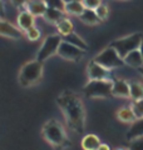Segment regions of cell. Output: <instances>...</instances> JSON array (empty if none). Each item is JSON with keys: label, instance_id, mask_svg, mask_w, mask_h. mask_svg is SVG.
<instances>
[{"label": "cell", "instance_id": "obj_1", "mask_svg": "<svg viewBox=\"0 0 143 150\" xmlns=\"http://www.w3.org/2000/svg\"><path fill=\"white\" fill-rule=\"evenodd\" d=\"M56 104L68 126L82 134L85 128V110L82 99L72 90H65L56 98Z\"/></svg>", "mask_w": 143, "mask_h": 150}, {"label": "cell", "instance_id": "obj_2", "mask_svg": "<svg viewBox=\"0 0 143 150\" xmlns=\"http://www.w3.org/2000/svg\"><path fill=\"white\" fill-rule=\"evenodd\" d=\"M41 134L46 142L56 149H63L70 145V142L68 137H66V133L63 128V125L55 119L48 120L43 125Z\"/></svg>", "mask_w": 143, "mask_h": 150}, {"label": "cell", "instance_id": "obj_3", "mask_svg": "<svg viewBox=\"0 0 143 150\" xmlns=\"http://www.w3.org/2000/svg\"><path fill=\"white\" fill-rule=\"evenodd\" d=\"M43 63L38 62V60H31V62L25 63L21 67L20 71H19V84L24 88L35 85L39 83L43 78Z\"/></svg>", "mask_w": 143, "mask_h": 150}, {"label": "cell", "instance_id": "obj_4", "mask_svg": "<svg viewBox=\"0 0 143 150\" xmlns=\"http://www.w3.org/2000/svg\"><path fill=\"white\" fill-rule=\"evenodd\" d=\"M112 80H89L83 88V94L89 99H108L112 95Z\"/></svg>", "mask_w": 143, "mask_h": 150}, {"label": "cell", "instance_id": "obj_5", "mask_svg": "<svg viewBox=\"0 0 143 150\" xmlns=\"http://www.w3.org/2000/svg\"><path fill=\"white\" fill-rule=\"evenodd\" d=\"M142 39H143V35L139 34V33H136V34H132L129 36L121 38V39L112 41L111 46L119 54L122 59H124L129 53L139 49Z\"/></svg>", "mask_w": 143, "mask_h": 150}, {"label": "cell", "instance_id": "obj_6", "mask_svg": "<svg viewBox=\"0 0 143 150\" xmlns=\"http://www.w3.org/2000/svg\"><path fill=\"white\" fill-rule=\"evenodd\" d=\"M63 41V38L59 34H53V35H48L43 44L40 46V49L38 50L36 59L38 62L44 63L46 59H49L50 56H53L54 54H58V49Z\"/></svg>", "mask_w": 143, "mask_h": 150}, {"label": "cell", "instance_id": "obj_7", "mask_svg": "<svg viewBox=\"0 0 143 150\" xmlns=\"http://www.w3.org/2000/svg\"><path fill=\"white\" fill-rule=\"evenodd\" d=\"M93 60L97 64L102 65L103 68H106L108 70L114 69V68H121L124 65V60L119 56V54L112 48V46L102 50Z\"/></svg>", "mask_w": 143, "mask_h": 150}, {"label": "cell", "instance_id": "obj_8", "mask_svg": "<svg viewBox=\"0 0 143 150\" xmlns=\"http://www.w3.org/2000/svg\"><path fill=\"white\" fill-rule=\"evenodd\" d=\"M84 53L85 51L80 50L77 46L66 43L64 40L61 41V44L58 49V55L65 60H69V62H79V60L83 58Z\"/></svg>", "mask_w": 143, "mask_h": 150}, {"label": "cell", "instance_id": "obj_9", "mask_svg": "<svg viewBox=\"0 0 143 150\" xmlns=\"http://www.w3.org/2000/svg\"><path fill=\"white\" fill-rule=\"evenodd\" d=\"M87 74L89 80H109L111 70L103 68L102 65L97 64L94 60H90L87 68Z\"/></svg>", "mask_w": 143, "mask_h": 150}, {"label": "cell", "instance_id": "obj_10", "mask_svg": "<svg viewBox=\"0 0 143 150\" xmlns=\"http://www.w3.org/2000/svg\"><path fill=\"white\" fill-rule=\"evenodd\" d=\"M0 35L13 40H19L23 34L20 29L16 28L15 25H13L11 23L6 21L5 19H0Z\"/></svg>", "mask_w": 143, "mask_h": 150}, {"label": "cell", "instance_id": "obj_11", "mask_svg": "<svg viewBox=\"0 0 143 150\" xmlns=\"http://www.w3.org/2000/svg\"><path fill=\"white\" fill-rule=\"evenodd\" d=\"M112 95L118 96V98H131L129 83L126 80H122V79H114Z\"/></svg>", "mask_w": 143, "mask_h": 150}, {"label": "cell", "instance_id": "obj_12", "mask_svg": "<svg viewBox=\"0 0 143 150\" xmlns=\"http://www.w3.org/2000/svg\"><path fill=\"white\" fill-rule=\"evenodd\" d=\"M34 23H35V16H33L28 10H23L21 13H19L18 25H19V29L20 30L26 31L28 29L34 26Z\"/></svg>", "mask_w": 143, "mask_h": 150}, {"label": "cell", "instance_id": "obj_13", "mask_svg": "<svg viewBox=\"0 0 143 150\" xmlns=\"http://www.w3.org/2000/svg\"><path fill=\"white\" fill-rule=\"evenodd\" d=\"M46 4L44 3V0H36V1H30L26 4L25 10H28L33 16H44V14L46 11Z\"/></svg>", "mask_w": 143, "mask_h": 150}, {"label": "cell", "instance_id": "obj_14", "mask_svg": "<svg viewBox=\"0 0 143 150\" xmlns=\"http://www.w3.org/2000/svg\"><path fill=\"white\" fill-rule=\"evenodd\" d=\"M117 118L119 121L122 123H128V124H133L137 120L134 112H133L131 106H123L117 111Z\"/></svg>", "mask_w": 143, "mask_h": 150}, {"label": "cell", "instance_id": "obj_15", "mask_svg": "<svg viewBox=\"0 0 143 150\" xmlns=\"http://www.w3.org/2000/svg\"><path fill=\"white\" fill-rule=\"evenodd\" d=\"M43 18H44L48 23H50V24H55L56 25L61 20V19L65 18V13L61 11V10H58V9L48 8Z\"/></svg>", "mask_w": 143, "mask_h": 150}, {"label": "cell", "instance_id": "obj_16", "mask_svg": "<svg viewBox=\"0 0 143 150\" xmlns=\"http://www.w3.org/2000/svg\"><path fill=\"white\" fill-rule=\"evenodd\" d=\"M138 137H143V118L137 119L134 123L131 125L129 130L127 131V140L131 142V140L136 139Z\"/></svg>", "mask_w": 143, "mask_h": 150}, {"label": "cell", "instance_id": "obj_17", "mask_svg": "<svg viewBox=\"0 0 143 150\" xmlns=\"http://www.w3.org/2000/svg\"><path fill=\"white\" fill-rule=\"evenodd\" d=\"M123 60H124V64L129 65V67H133V68H138V69H139V68L143 67V58L141 55L139 49L129 53Z\"/></svg>", "mask_w": 143, "mask_h": 150}, {"label": "cell", "instance_id": "obj_18", "mask_svg": "<svg viewBox=\"0 0 143 150\" xmlns=\"http://www.w3.org/2000/svg\"><path fill=\"white\" fill-rule=\"evenodd\" d=\"M56 30H58V34L63 38V36H66L74 33V24L73 21L70 20L68 18H64L56 24Z\"/></svg>", "mask_w": 143, "mask_h": 150}, {"label": "cell", "instance_id": "obj_19", "mask_svg": "<svg viewBox=\"0 0 143 150\" xmlns=\"http://www.w3.org/2000/svg\"><path fill=\"white\" fill-rule=\"evenodd\" d=\"M79 18V20L84 23L85 25H98L101 24L102 20L97 16V14H95L94 10H90V9H85V10L83 11V14Z\"/></svg>", "mask_w": 143, "mask_h": 150}, {"label": "cell", "instance_id": "obj_20", "mask_svg": "<svg viewBox=\"0 0 143 150\" xmlns=\"http://www.w3.org/2000/svg\"><path fill=\"white\" fill-rule=\"evenodd\" d=\"M80 144H82V148L84 150H97L98 146L102 143H101V140H99V138L97 137V135L88 134L82 139V143Z\"/></svg>", "mask_w": 143, "mask_h": 150}, {"label": "cell", "instance_id": "obj_21", "mask_svg": "<svg viewBox=\"0 0 143 150\" xmlns=\"http://www.w3.org/2000/svg\"><path fill=\"white\" fill-rule=\"evenodd\" d=\"M85 10V8L83 5V1H72L65 4L64 6V13L69 14V15H75V16H80Z\"/></svg>", "mask_w": 143, "mask_h": 150}, {"label": "cell", "instance_id": "obj_22", "mask_svg": "<svg viewBox=\"0 0 143 150\" xmlns=\"http://www.w3.org/2000/svg\"><path fill=\"white\" fill-rule=\"evenodd\" d=\"M63 40L66 41V43L72 44V45L77 46V48H79L80 50H83V51H87L88 50L87 43H85V41L78 34H75V33H72V34H69V35L63 36Z\"/></svg>", "mask_w": 143, "mask_h": 150}, {"label": "cell", "instance_id": "obj_23", "mask_svg": "<svg viewBox=\"0 0 143 150\" xmlns=\"http://www.w3.org/2000/svg\"><path fill=\"white\" fill-rule=\"evenodd\" d=\"M129 89H131V99L133 101L143 99V85L138 81H131L129 83Z\"/></svg>", "mask_w": 143, "mask_h": 150}, {"label": "cell", "instance_id": "obj_24", "mask_svg": "<svg viewBox=\"0 0 143 150\" xmlns=\"http://www.w3.org/2000/svg\"><path fill=\"white\" fill-rule=\"evenodd\" d=\"M131 108H132V110H133V112H134V115H136L137 119L143 118V99L133 101Z\"/></svg>", "mask_w": 143, "mask_h": 150}, {"label": "cell", "instance_id": "obj_25", "mask_svg": "<svg viewBox=\"0 0 143 150\" xmlns=\"http://www.w3.org/2000/svg\"><path fill=\"white\" fill-rule=\"evenodd\" d=\"M25 35H26V38H28V39H29L30 41H36L38 39H40L41 33H40V30L38 29V28L33 26V28H30V29H28V30L25 31Z\"/></svg>", "mask_w": 143, "mask_h": 150}, {"label": "cell", "instance_id": "obj_26", "mask_svg": "<svg viewBox=\"0 0 143 150\" xmlns=\"http://www.w3.org/2000/svg\"><path fill=\"white\" fill-rule=\"evenodd\" d=\"M95 14H97V16L101 19V20L103 21V20H106V19L108 18V15H109V9H108V6L106 5V4H101L97 9H95Z\"/></svg>", "mask_w": 143, "mask_h": 150}, {"label": "cell", "instance_id": "obj_27", "mask_svg": "<svg viewBox=\"0 0 143 150\" xmlns=\"http://www.w3.org/2000/svg\"><path fill=\"white\" fill-rule=\"evenodd\" d=\"M128 150H143V137H138L129 142Z\"/></svg>", "mask_w": 143, "mask_h": 150}, {"label": "cell", "instance_id": "obj_28", "mask_svg": "<svg viewBox=\"0 0 143 150\" xmlns=\"http://www.w3.org/2000/svg\"><path fill=\"white\" fill-rule=\"evenodd\" d=\"M44 3L46 4L48 8H53V9H58V10L64 11L65 4L63 3V0H44Z\"/></svg>", "mask_w": 143, "mask_h": 150}, {"label": "cell", "instance_id": "obj_29", "mask_svg": "<svg viewBox=\"0 0 143 150\" xmlns=\"http://www.w3.org/2000/svg\"><path fill=\"white\" fill-rule=\"evenodd\" d=\"M101 4H102V0H83L84 8L90 9V10H95Z\"/></svg>", "mask_w": 143, "mask_h": 150}, {"label": "cell", "instance_id": "obj_30", "mask_svg": "<svg viewBox=\"0 0 143 150\" xmlns=\"http://www.w3.org/2000/svg\"><path fill=\"white\" fill-rule=\"evenodd\" d=\"M10 3H11V5H14L15 8H24V6H26L29 0H10Z\"/></svg>", "mask_w": 143, "mask_h": 150}, {"label": "cell", "instance_id": "obj_31", "mask_svg": "<svg viewBox=\"0 0 143 150\" xmlns=\"http://www.w3.org/2000/svg\"><path fill=\"white\" fill-rule=\"evenodd\" d=\"M5 18V8H4L3 1H0V19Z\"/></svg>", "mask_w": 143, "mask_h": 150}, {"label": "cell", "instance_id": "obj_32", "mask_svg": "<svg viewBox=\"0 0 143 150\" xmlns=\"http://www.w3.org/2000/svg\"><path fill=\"white\" fill-rule=\"evenodd\" d=\"M97 150H111V148H109V145H108V144L102 143V144L98 146V149H97Z\"/></svg>", "mask_w": 143, "mask_h": 150}, {"label": "cell", "instance_id": "obj_33", "mask_svg": "<svg viewBox=\"0 0 143 150\" xmlns=\"http://www.w3.org/2000/svg\"><path fill=\"white\" fill-rule=\"evenodd\" d=\"M72 1H83V0H63L64 4H68V3H72Z\"/></svg>", "mask_w": 143, "mask_h": 150}, {"label": "cell", "instance_id": "obj_34", "mask_svg": "<svg viewBox=\"0 0 143 150\" xmlns=\"http://www.w3.org/2000/svg\"><path fill=\"white\" fill-rule=\"evenodd\" d=\"M139 51H141V55L143 58V39H142V43H141V46H139Z\"/></svg>", "mask_w": 143, "mask_h": 150}, {"label": "cell", "instance_id": "obj_35", "mask_svg": "<svg viewBox=\"0 0 143 150\" xmlns=\"http://www.w3.org/2000/svg\"><path fill=\"white\" fill-rule=\"evenodd\" d=\"M138 70H139V73L142 74V76H143V67H142V68H139V69H138Z\"/></svg>", "mask_w": 143, "mask_h": 150}, {"label": "cell", "instance_id": "obj_36", "mask_svg": "<svg viewBox=\"0 0 143 150\" xmlns=\"http://www.w3.org/2000/svg\"><path fill=\"white\" fill-rule=\"evenodd\" d=\"M30 1H36V0H29V3H30Z\"/></svg>", "mask_w": 143, "mask_h": 150}, {"label": "cell", "instance_id": "obj_37", "mask_svg": "<svg viewBox=\"0 0 143 150\" xmlns=\"http://www.w3.org/2000/svg\"><path fill=\"white\" fill-rule=\"evenodd\" d=\"M117 150H126V149H117Z\"/></svg>", "mask_w": 143, "mask_h": 150}, {"label": "cell", "instance_id": "obj_38", "mask_svg": "<svg viewBox=\"0 0 143 150\" xmlns=\"http://www.w3.org/2000/svg\"><path fill=\"white\" fill-rule=\"evenodd\" d=\"M0 1H3V0H0Z\"/></svg>", "mask_w": 143, "mask_h": 150}]
</instances>
